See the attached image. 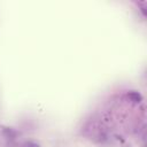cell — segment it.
<instances>
[{"label": "cell", "instance_id": "1", "mask_svg": "<svg viewBox=\"0 0 147 147\" xmlns=\"http://www.w3.org/2000/svg\"><path fill=\"white\" fill-rule=\"evenodd\" d=\"M0 131H1V133H2L6 138H8V139H14V138L17 136L16 131H14V130H13V129H10V127L1 126V127H0Z\"/></svg>", "mask_w": 147, "mask_h": 147}, {"label": "cell", "instance_id": "2", "mask_svg": "<svg viewBox=\"0 0 147 147\" xmlns=\"http://www.w3.org/2000/svg\"><path fill=\"white\" fill-rule=\"evenodd\" d=\"M127 96H129V99H130L131 101H133V102H140V101H141V95H140L138 92H134V91L129 92V93H127Z\"/></svg>", "mask_w": 147, "mask_h": 147}, {"label": "cell", "instance_id": "3", "mask_svg": "<svg viewBox=\"0 0 147 147\" xmlns=\"http://www.w3.org/2000/svg\"><path fill=\"white\" fill-rule=\"evenodd\" d=\"M25 147H39V146H38V144H36V142L29 141V142L25 144Z\"/></svg>", "mask_w": 147, "mask_h": 147}]
</instances>
